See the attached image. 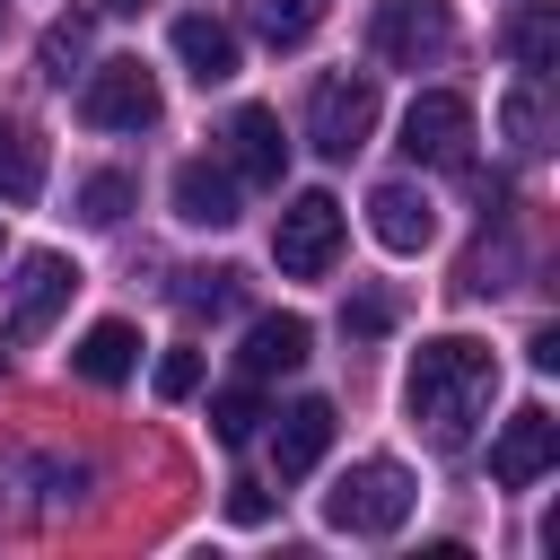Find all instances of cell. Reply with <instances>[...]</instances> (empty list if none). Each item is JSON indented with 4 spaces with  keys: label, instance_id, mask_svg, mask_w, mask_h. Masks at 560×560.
Here are the masks:
<instances>
[{
    "label": "cell",
    "instance_id": "4fadbf2b",
    "mask_svg": "<svg viewBox=\"0 0 560 560\" xmlns=\"http://www.w3.org/2000/svg\"><path fill=\"white\" fill-rule=\"evenodd\" d=\"M324 446H332V402H324V394H306V402H289V411L271 420V464H280V481H306V472L324 464Z\"/></svg>",
    "mask_w": 560,
    "mask_h": 560
},
{
    "label": "cell",
    "instance_id": "4316f807",
    "mask_svg": "<svg viewBox=\"0 0 560 560\" xmlns=\"http://www.w3.org/2000/svg\"><path fill=\"white\" fill-rule=\"evenodd\" d=\"M228 516H236V525H262V516H271L262 481H228Z\"/></svg>",
    "mask_w": 560,
    "mask_h": 560
},
{
    "label": "cell",
    "instance_id": "ffe728a7",
    "mask_svg": "<svg viewBox=\"0 0 560 560\" xmlns=\"http://www.w3.org/2000/svg\"><path fill=\"white\" fill-rule=\"evenodd\" d=\"M245 26H254L271 52H289V44H306V35L324 26V0H245Z\"/></svg>",
    "mask_w": 560,
    "mask_h": 560
},
{
    "label": "cell",
    "instance_id": "f546056e",
    "mask_svg": "<svg viewBox=\"0 0 560 560\" xmlns=\"http://www.w3.org/2000/svg\"><path fill=\"white\" fill-rule=\"evenodd\" d=\"M96 9H105V18H140L149 0H96Z\"/></svg>",
    "mask_w": 560,
    "mask_h": 560
},
{
    "label": "cell",
    "instance_id": "5bb4252c",
    "mask_svg": "<svg viewBox=\"0 0 560 560\" xmlns=\"http://www.w3.org/2000/svg\"><path fill=\"white\" fill-rule=\"evenodd\" d=\"M306 350H315V324H306V315H254L236 368H245V376H289V368H306Z\"/></svg>",
    "mask_w": 560,
    "mask_h": 560
},
{
    "label": "cell",
    "instance_id": "44dd1931",
    "mask_svg": "<svg viewBox=\"0 0 560 560\" xmlns=\"http://www.w3.org/2000/svg\"><path fill=\"white\" fill-rule=\"evenodd\" d=\"M262 420H271V411H262L254 376H245V385H219V394H210V438H219V446H245V438H254Z\"/></svg>",
    "mask_w": 560,
    "mask_h": 560
},
{
    "label": "cell",
    "instance_id": "2e32d148",
    "mask_svg": "<svg viewBox=\"0 0 560 560\" xmlns=\"http://www.w3.org/2000/svg\"><path fill=\"white\" fill-rule=\"evenodd\" d=\"M70 368H79L88 385H122V376L140 368V332H131L122 315H105V324H88V332H79V350H70Z\"/></svg>",
    "mask_w": 560,
    "mask_h": 560
},
{
    "label": "cell",
    "instance_id": "f1b7e54d",
    "mask_svg": "<svg viewBox=\"0 0 560 560\" xmlns=\"http://www.w3.org/2000/svg\"><path fill=\"white\" fill-rule=\"evenodd\" d=\"M525 359H534V368L551 376V368H560V324H534V341H525Z\"/></svg>",
    "mask_w": 560,
    "mask_h": 560
},
{
    "label": "cell",
    "instance_id": "cb8c5ba5",
    "mask_svg": "<svg viewBox=\"0 0 560 560\" xmlns=\"http://www.w3.org/2000/svg\"><path fill=\"white\" fill-rule=\"evenodd\" d=\"M131 192H140V184L105 166V175H88V184H79V219H88V228H114V219L131 210Z\"/></svg>",
    "mask_w": 560,
    "mask_h": 560
},
{
    "label": "cell",
    "instance_id": "83f0119b",
    "mask_svg": "<svg viewBox=\"0 0 560 560\" xmlns=\"http://www.w3.org/2000/svg\"><path fill=\"white\" fill-rule=\"evenodd\" d=\"M79 490H88V472H79V464H44V499H52V508H61V499H79Z\"/></svg>",
    "mask_w": 560,
    "mask_h": 560
},
{
    "label": "cell",
    "instance_id": "30bf717a",
    "mask_svg": "<svg viewBox=\"0 0 560 560\" xmlns=\"http://www.w3.org/2000/svg\"><path fill=\"white\" fill-rule=\"evenodd\" d=\"M219 140H228V175H236V184H280L289 140H280V114H271V105H236Z\"/></svg>",
    "mask_w": 560,
    "mask_h": 560
},
{
    "label": "cell",
    "instance_id": "9c48e42d",
    "mask_svg": "<svg viewBox=\"0 0 560 560\" xmlns=\"http://www.w3.org/2000/svg\"><path fill=\"white\" fill-rule=\"evenodd\" d=\"M70 289H79V262L70 254H26L18 280H9V341H44L52 315L70 306Z\"/></svg>",
    "mask_w": 560,
    "mask_h": 560
},
{
    "label": "cell",
    "instance_id": "e0dca14e",
    "mask_svg": "<svg viewBox=\"0 0 560 560\" xmlns=\"http://www.w3.org/2000/svg\"><path fill=\"white\" fill-rule=\"evenodd\" d=\"M499 131H508L516 158H542L551 149V79H516L499 96Z\"/></svg>",
    "mask_w": 560,
    "mask_h": 560
},
{
    "label": "cell",
    "instance_id": "d6986e66",
    "mask_svg": "<svg viewBox=\"0 0 560 560\" xmlns=\"http://www.w3.org/2000/svg\"><path fill=\"white\" fill-rule=\"evenodd\" d=\"M35 192H44V140L26 122H0V201L26 210Z\"/></svg>",
    "mask_w": 560,
    "mask_h": 560
},
{
    "label": "cell",
    "instance_id": "3957f363",
    "mask_svg": "<svg viewBox=\"0 0 560 560\" xmlns=\"http://www.w3.org/2000/svg\"><path fill=\"white\" fill-rule=\"evenodd\" d=\"M368 44L394 70H438L455 52V0H376L368 9Z\"/></svg>",
    "mask_w": 560,
    "mask_h": 560
},
{
    "label": "cell",
    "instance_id": "484cf974",
    "mask_svg": "<svg viewBox=\"0 0 560 560\" xmlns=\"http://www.w3.org/2000/svg\"><path fill=\"white\" fill-rule=\"evenodd\" d=\"M158 394H166V402L201 394V350H166V359H158Z\"/></svg>",
    "mask_w": 560,
    "mask_h": 560
},
{
    "label": "cell",
    "instance_id": "6da1fadb",
    "mask_svg": "<svg viewBox=\"0 0 560 560\" xmlns=\"http://www.w3.org/2000/svg\"><path fill=\"white\" fill-rule=\"evenodd\" d=\"M490 394H499V359H490V341H472V332H438V341L411 350L402 411H411V429H420L438 455H464V446H472Z\"/></svg>",
    "mask_w": 560,
    "mask_h": 560
},
{
    "label": "cell",
    "instance_id": "8992f818",
    "mask_svg": "<svg viewBox=\"0 0 560 560\" xmlns=\"http://www.w3.org/2000/svg\"><path fill=\"white\" fill-rule=\"evenodd\" d=\"M79 114H88L96 131H149V122L166 114L158 70H149V61H96L88 88H79Z\"/></svg>",
    "mask_w": 560,
    "mask_h": 560
},
{
    "label": "cell",
    "instance_id": "ac0fdd59",
    "mask_svg": "<svg viewBox=\"0 0 560 560\" xmlns=\"http://www.w3.org/2000/svg\"><path fill=\"white\" fill-rule=\"evenodd\" d=\"M508 52H516L525 79H551V70H560V18H551V0H525V9H516Z\"/></svg>",
    "mask_w": 560,
    "mask_h": 560
},
{
    "label": "cell",
    "instance_id": "8fae6325",
    "mask_svg": "<svg viewBox=\"0 0 560 560\" xmlns=\"http://www.w3.org/2000/svg\"><path fill=\"white\" fill-rule=\"evenodd\" d=\"M368 236H376L385 254H429L438 201H429L420 184H376V192H368Z\"/></svg>",
    "mask_w": 560,
    "mask_h": 560
},
{
    "label": "cell",
    "instance_id": "7a4b0ae2",
    "mask_svg": "<svg viewBox=\"0 0 560 560\" xmlns=\"http://www.w3.org/2000/svg\"><path fill=\"white\" fill-rule=\"evenodd\" d=\"M411 499H420L411 472H402L394 455H368V464H350V472L324 490V525L376 542V534H402V525H411Z\"/></svg>",
    "mask_w": 560,
    "mask_h": 560
},
{
    "label": "cell",
    "instance_id": "277c9868",
    "mask_svg": "<svg viewBox=\"0 0 560 560\" xmlns=\"http://www.w3.org/2000/svg\"><path fill=\"white\" fill-rule=\"evenodd\" d=\"M368 131H376V70H332V79H315V105H306V140H315V158H359L368 149Z\"/></svg>",
    "mask_w": 560,
    "mask_h": 560
},
{
    "label": "cell",
    "instance_id": "5b68a950",
    "mask_svg": "<svg viewBox=\"0 0 560 560\" xmlns=\"http://www.w3.org/2000/svg\"><path fill=\"white\" fill-rule=\"evenodd\" d=\"M271 262L289 280H324L341 262V201L332 192H298L280 219H271Z\"/></svg>",
    "mask_w": 560,
    "mask_h": 560
},
{
    "label": "cell",
    "instance_id": "d4e9b609",
    "mask_svg": "<svg viewBox=\"0 0 560 560\" xmlns=\"http://www.w3.org/2000/svg\"><path fill=\"white\" fill-rule=\"evenodd\" d=\"M385 324H394V298H385V289H359V298L341 306V332H350V341H376Z\"/></svg>",
    "mask_w": 560,
    "mask_h": 560
},
{
    "label": "cell",
    "instance_id": "ba28073f",
    "mask_svg": "<svg viewBox=\"0 0 560 560\" xmlns=\"http://www.w3.org/2000/svg\"><path fill=\"white\" fill-rule=\"evenodd\" d=\"M551 464H560V420H551L542 402L508 411L499 438H490V481H499V490H534Z\"/></svg>",
    "mask_w": 560,
    "mask_h": 560
},
{
    "label": "cell",
    "instance_id": "7c38bea8",
    "mask_svg": "<svg viewBox=\"0 0 560 560\" xmlns=\"http://www.w3.org/2000/svg\"><path fill=\"white\" fill-rule=\"evenodd\" d=\"M175 61H184L201 88H228V79L245 70L236 26H228V18H210V9H184V18H175Z\"/></svg>",
    "mask_w": 560,
    "mask_h": 560
},
{
    "label": "cell",
    "instance_id": "4dcf8cb0",
    "mask_svg": "<svg viewBox=\"0 0 560 560\" xmlns=\"http://www.w3.org/2000/svg\"><path fill=\"white\" fill-rule=\"evenodd\" d=\"M0 26H9V0H0Z\"/></svg>",
    "mask_w": 560,
    "mask_h": 560
},
{
    "label": "cell",
    "instance_id": "7402d4cb",
    "mask_svg": "<svg viewBox=\"0 0 560 560\" xmlns=\"http://www.w3.org/2000/svg\"><path fill=\"white\" fill-rule=\"evenodd\" d=\"M175 306H184V315H236V306H245V271H228V262H219V271H184Z\"/></svg>",
    "mask_w": 560,
    "mask_h": 560
},
{
    "label": "cell",
    "instance_id": "9a60e30c",
    "mask_svg": "<svg viewBox=\"0 0 560 560\" xmlns=\"http://www.w3.org/2000/svg\"><path fill=\"white\" fill-rule=\"evenodd\" d=\"M175 219L184 228H236V175L210 158H184L175 166Z\"/></svg>",
    "mask_w": 560,
    "mask_h": 560
},
{
    "label": "cell",
    "instance_id": "603a6c76",
    "mask_svg": "<svg viewBox=\"0 0 560 560\" xmlns=\"http://www.w3.org/2000/svg\"><path fill=\"white\" fill-rule=\"evenodd\" d=\"M79 61H88V18H52L44 26V79H79Z\"/></svg>",
    "mask_w": 560,
    "mask_h": 560
},
{
    "label": "cell",
    "instance_id": "52a82bcc",
    "mask_svg": "<svg viewBox=\"0 0 560 560\" xmlns=\"http://www.w3.org/2000/svg\"><path fill=\"white\" fill-rule=\"evenodd\" d=\"M402 158L411 166H472V96L420 88L411 114H402Z\"/></svg>",
    "mask_w": 560,
    "mask_h": 560
}]
</instances>
